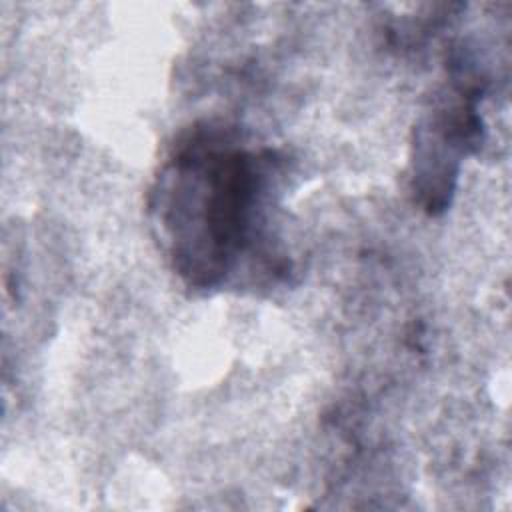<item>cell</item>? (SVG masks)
Masks as SVG:
<instances>
[{
    "instance_id": "6da1fadb",
    "label": "cell",
    "mask_w": 512,
    "mask_h": 512,
    "mask_svg": "<svg viewBox=\"0 0 512 512\" xmlns=\"http://www.w3.org/2000/svg\"><path fill=\"white\" fill-rule=\"evenodd\" d=\"M276 156L252 150L224 124H196L158 168L148 214L174 272L192 288H216L262 242Z\"/></svg>"
}]
</instances>
